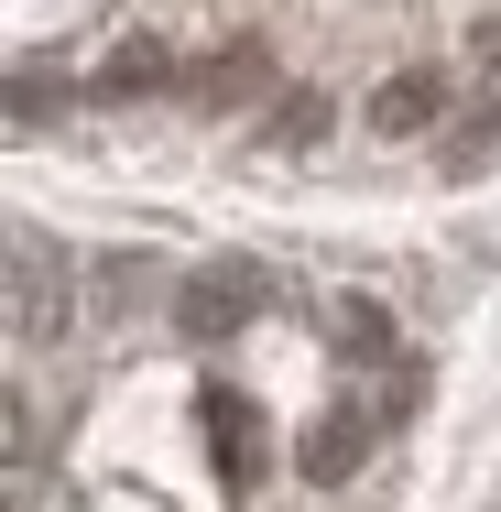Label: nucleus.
<instances>
[{
  "mask_svg": "<svg viewBox=\"0 0 501 512\" xmlns=\"http://www.w3.org/2000/svg\"><path fill=\"white\" fill-rule=\"evenodd\" d=\"M207 436H218V480H229V502L262 480V404L251 393H229V382H207Z\"/></svg>",
  "mask_w": 501,
  "mask_h": 512,
  "instance_id": "4",
  "label": "nucleus"
},
{
  "mask_svg": "<svg viewBox=\"0 0 501 512\" xmlns=\"http://www.w3.org/2000/svg\"><path fill=\"white\" fill-rule=\"evenodd\" d=\"M491 142H501V120L480 109V120H458V131H447V164L469 175V164H491Z\"/></svg>",
  "mask_w": 501,
  "mask_h": 512,
  "instance_id": "10",
  "label": "nucleus"
},
{
  "mask_svg": "<svg viewBox=\"0 0 501 512\" xmlns=\"http://www.w3.org/2000/svg\"><path fill=\"white\" fill-rule=\"evenodd\" d=\"M66 327V262H44V240H11V338L44 349Z\"/></svg>",
  "mask_w": 501,
  "mask_h": 512,
  "instance_id": "2",
  "label": "nucleus"
},
{
  "mask_svg": "<svg viewBox=\"0 0 501 512\" xmlns=\"http://www.w3.org/2000/svg\"><path fill=\"white\" fill-rule=\"evenodd\" d=\"M436 120H447V77H436V66H403V77L371 88V131H382V142H425Z\"/></svg>",
  "mask_w": 501,
  "mask_h": 512,
  "instance_id": "5",
  "label": "nucleus"
},
{
  "mask_svg": "<svg viewBox=\"0 0 501 512\" xmlns=\"http://www.w3.org/2000/svg\"><path fill=\"white\" fill-rule=\"evenodd\" d=\"M327 338H338L349 360H393V316L371 306V295H327Z\"/></svg>",
  "mask_w": 501,
  "mask_h": 512,
  "instance_id": "8",
  "label": "nucleus"
},
{
  "mask_svg": "<svg viewBox=\"0 0 501 512\" xmlns=\"http://www.w3.org/2000/svg\"><path fill=\"white\" fill-rule=\"evenodd\" d=\"M164 88H186V66H175L153 33H142V44H120L99 77H88V99H164Z\"/></svg>",
  "mask_w": 501,
  "mask_h": 512,
  "instance_id": "6",
  "label": "nucleus"
},
{
  "mask_svg": "<svg viewBox=\"0 0 501 512\" xmlns=\"http://www.w3.org/2000/svg\"><path fill=\"white\" fill-rule=\"evenodd\" d=\"M251 316H262V273H251V262H207V273H186V284H175V327H186L197 349L240 338Z\"/></svg>",
  "mask_w": 501,
  "mask_h": 512,
  "instance_id": "1",
  "label": "nucleus"
},
{
  "mask_svg": "<svg viewBox=\"0 0 501 512\" xmlns=\"http://www.w3.org/2000/svg\"><path fill=\"white\" fill-rule=\"evenodd\" d=\"M360 458H371V414H360V404L316 414V425L295 436V480H305V491H338V480H360Z\"/></svg>",
  "mask_w": 501,
  "mask_h": 512,
  "instance_id": "3",
  "label": "nucleus"
},
{
  "mask_svg": "<svg viewBox=\"0 0 501 512\" xmlns=\"http://www.w3.org/2000/svg\"><path fill=\"white\" fill-rule=\"evenodd\" d=\"M262 88V44H229V55H207V66H186V99L197 109H229Z\"/></svg>",
  "mask_w": 501,
  "mask_h": 512,
  "instance_id": "7",
  "label": "nucleus"
},
{
  "mask_svg": "<svg viewBox=\"0 0 501 512\" xmlns=\"http://www.w3.org/2000/svg\"><path fill=\"white\" fill-rule=\"evenodd\" d=\"M262 142H273V153H316V142H327V99H316V88H284V109L262 120Z\"/></svg>",
  "mask_w": 501,
  "mask_h": 512,
  "instance_id": "9",
  "label": "nucleus"
}]
</instances>
